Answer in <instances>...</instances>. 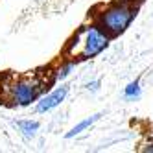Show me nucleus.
Wrapping results in <instances>:
<instances>
[{
    "label": "nucleus",
    "mask_w": 153,
    "mask_h": 153,
    "mask_svg": "<svg viewBox=\"0 0 153 153\" xmlns=\"http://www.w3.org/2000/svg\"><path fill=\"white\" fill-rule=\"evenodd\" d=\"M85 89H87V91H91V92H98V91H100V81H98V79L89 81V83L85 85Z\"/></svg>",
    "instance_id": "obj_9"
},
{
    "label": "nucleus",
    "mask_w": 153,
    "mask_h": 153,
    "mask_svg": "<svg viewBox=\"0 0 153 153\" xmlns=\"http://www.w3.org/2000/svg\"><path fill=\"white\" fill-rule=\"evenodd\" d=\"M46 87V79L41 76H22L6 83V102L13 107H28L39 100L41 92Z\"/></svg>",
    "instance_id": "obj_3"
},
{
    "label": "nucleus",
    "mask_w": 153,
    "mask_h": 153,
    "mask_svg": "<svg viewBox=\"0 0 153 153\" xmlns=\"http://www.w3.org/2000/svg\"><path fill=\"white\" fill-rule=\"evenodd\" d=\"M109 42H111V37L92 20L91 24L81 26L70 37V41L67 42V48H65V57L76 61L92 59L100 56L109 46Z\"/></svg>",
    "instance_id": "obj_1"
},
{
    "label": "nucleus",
    "mask_w": 153,
    "mask_h": 153,
    "mask_svg": "<svg viewBox=\"0 0 153 153\" xmlns=\"http://www.w3.org/2000/svg\"><path fill=\"white\" fill-rule=\"evenodd\" d=\"M127 2H133V4H135V0H127Z\"/></svg>",
    "instance_id": "obj_12"
},
{
    "label": "nucleus",
    "mask_w": 153,
    "mask_h": 153,
    "mask_svg": "<svg viewBox=\"0 0 153 153\" xmlns=\"http://www.w3.org/2000/svg\"><path fill=\"white\" fill-rule=\"evenodd\" d=\"M67 98V87H57L56 91H52L39 98L37 102V113H48L52 109H56L63 103V100Z\"/></svg>",
    "instance_id": "obj_4"
},
{
    "label": "nucleus",
    "mask_w": 153,
    "mask_h": 153,
    "mask_svg": "<svg viewBox=\"0 0 153 153\" xmlns=\"http://www.w3.org/2000/svg\"><path fill=\"white\" fill-rule=\"evenodd\" d=\"M148 140H151V142H153V131H151V133L148 135Z\"/></svg>",
    "instance_id": "obj_11"
},
{
    "label": "nucleus",
    "mask_w": 153,
    "mask_h": 153,
    "mask_svg": "<svg viewBox=\"0 0 153 153\" xmlns=\"http://www.w3.org/2000/svg\"><path fill=\"white\" fill-rule=\"evenodd\" d=\"M140 94H142V91H140V83H138V81H131L126 89H124L126 100H138Z\"/></svg>",
    "instance_id": "obj_8"
},
{
    "label": "nucleus",
    "mask_w": 153,
    "mask_h": 153,
    "mask_svg": "<svg viewBox=\"0 0 153 153\" xmlns=\"http://www.w3.org/2000/svg\"><path fill=\"white\" fill-rule=\"evenodd\" d=\"M142 151H146V153H153V142L151 140H148L146 144H142V148H140Z\"/></svg>",
    "instance_id": "obj_10"
},
{
    "label": "nucleus",
    "mask_w": 153,
    "mask_h": 153,
    "mask_svg": "<svg viewBox=\"0 0 153 153\" xmlns=\"http://www.w3.org/2000/svg\"><path fill=\"white\" fill-rule=\"evenodd\" d=\"M100 116H102V114H92V116H89V118L81 120V122H79L78 126H74V127L68 131V133H67V138H74L76 135L83 133V131H85V129H89V127H91V126L96 122V120H100Z\"/></svg>",
    "instance_id": "obj_6"
},
{
    "label": "nucleus",
    "mask_w": 153,
    "mask_h": 153,
    "mask_svg": "<svg viewBox=\"0 0 153 153\" xmlns=\"http://www.w3.org/2000/svg\"><path fill=\"white\" fill-rule=\"evenodd\" d=\"M76 63H78V61H76V59H67V57H65V61L59 65V67L56 68V70H53V76H52V81H59V79H65V78H67V76L76 68Z\"/></svg>",
    "instance_id": "obj_5"
},
{
    "label": "nucleus",
    "mask_w": 153,
    "mask_h": 153,
    "mask_svg": "<svg viewBox=\"0 0 153 153\" xmlns=\"http://www.w3.org/2000/svg\"><path fill=\"white\" fill-rule=\"evenodd\" d=\"M137 15V6L127 0H116V2L102 6L94 13V22L100 26L109 37H118L131 26Z\"/></svg>",
    "instance_id": "obj_2"
},
{
    "label": "nucleus",
    "mask_w": 153,
    "mask_h": 153,
    "mask_svg": "<svg viewBox=\"0 0 153 153\" xmlns=\"http://www.w3.org/2000/svg\"><path fill=\"white\" fill-rule=\"evenodd\" d=\"M17 126L26 137H33L39 131V122H35V120H20V122H17Z\"/></svg>",
    "instance_id": "obj_7"
}]
</instances>
